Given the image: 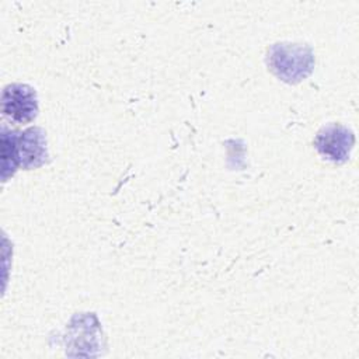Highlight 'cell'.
<instances>
[{"label": "cell", "instance_id": "1", "mask_svg": "<svg viewBox=\"0 0 359 359\" xmlns=\"http://www.w3.org/2000/svg\"><path fill=\"white\" fill-rule=\"evenodd\" d=\"M268 63L278 77L294 83L310 73L313 67V55L306 46L276 43L268 52Z\"/></svg>", "mask_w": 359, "mask_h": 359}, {"label": "cell", "instance_id": "2", "mask_svg": "<svg viewBox=\"0 0 359 359\" xmlns=\"http://www.w3.org/2000/svg\"><path fill=\"white\" fill-rule=\"evenodd\" d=\"M353 142L355 137L349 129L338 123H331L317 133L314 146L325 158L334 163H344L348 160Z\"/></svg>", "mask_w": 359, "mask_h": 359}, {"label": "cell", "instance_id": "3", "mask_svg": "<svg viewBox=\"0 0 359 359\" xmlns=\"http://www.w3.org/2000/svg\"><path fill=\"white\" fill-rule=\"evenodd\" d=\"M3 112L18 123L31 122L38 112L36 94L27 84H10L3 91Z\"/></svg>", "mask_w": 359, "mask_h": 359}, {"label": "cell", "instance_id": "4", "mask_svg": "<svg viewBox=\"0 0 359 359\" xmlns=\"http://www.w3.org/2000/svg\"><path fill=\"white\" fill-rule=\"evenodd\" d=\"M15 157L24 168L39 167L46 163L48 150L45 133L41 128H31L15 137Z\"/></svg>", "mask_w": 359, "mask_h": 359}]
</instances>
